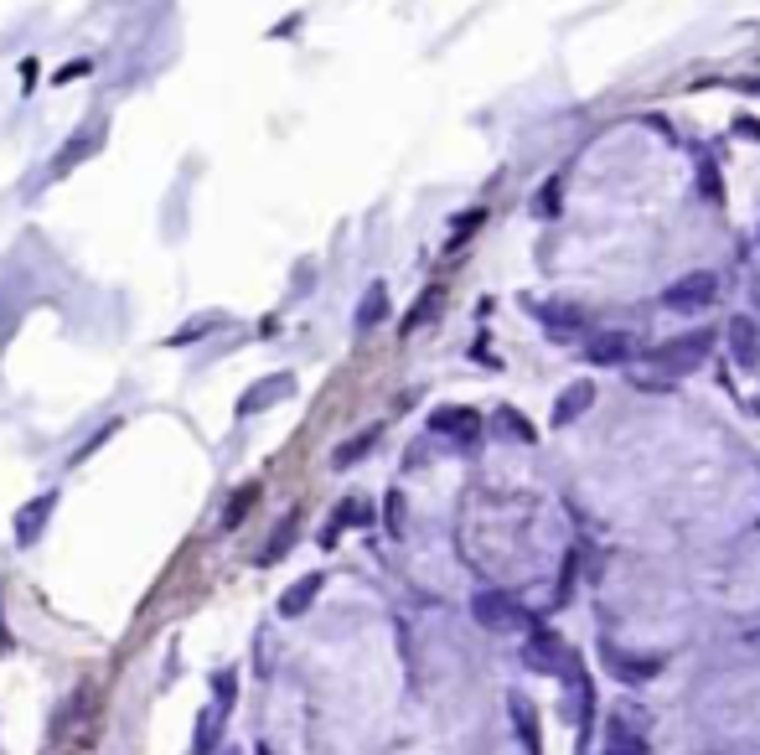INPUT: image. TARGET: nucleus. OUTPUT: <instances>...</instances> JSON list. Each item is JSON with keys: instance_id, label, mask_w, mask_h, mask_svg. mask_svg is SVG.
Here are the masks:
<instances>
[{"instance_id": "obj_1", "label": "nucleus", "mask_w": 760, "mask_h": 755, "mask_svg": "<svg viewBox=\"0 0 760 755\" xmlns=\"http://www.w3.org/2000/svg\"><path fill=\"white\" fill-rule=\"evenodd\" d=\"M709 352H714V331H688V337H673L667 347L652 352V368L662 378H688L709 362Z\"/></svg>"}, {"instance_id": "obj_2", "label": "nucleus", "mask_w": 760, "mask_h": 755, "mask_svg": "<svg viewBox=\"0 0 760 755\" xmlns=\"http://www.w3.org/2000/svg\"><path fill=\"white\" fill-rule=\"evenodd\" d=\"M657 300H662V311H673V316H698V311H709L719 300V275H709V269L678 275Z\"/></svg>"}, {"instance_id": "obj_3", "label": "nucleus", "mask_w": 760, "mask_h": 755, "mask_svg": "<svg viewBox=\"0 0 760 755\" xmlns=\"http://www.w3.org/2000/svg\"><path fill=\"white\" fill-rule=\"evenodd\" d=\"M471 616H476L486 631H518V626L528 621L523 606H518L507 590H476V595H471Z\"/></svg>"}, {"instance_id": "obj_4", "label": "nucleus", "mask_w": 760, "mask_h": 755, "mask_svg": "<svg viewBox=\"0 0 760 755\" xmlns=\"http://www.w3.org/2000/svg\"><path fill=\"white\" fill-rule=\"evenodd\" d=\"M528 668L569 678V673H574V652L554 637V631H533V637H528Z\"/></svg>"}, {"instance_id": "obj_5", "label": "nucleus", "mask_w": 760, "mask_h": 755, "mask_svg": "<svg viewBox=\"0 0 760 755\" xmlns=\"http://www.w3.org/2000/svg\"><path fill=\"white\" fill-rule=\"evenodd\" d=\"M631 337L626 331H590V342H585V357L595 362V368H621V362H631Z\"/></svg>"}, {"instance_id": "obj_6", "label": "nucleus", "mask_w": 760, "mask_h": 755, "mask_svg": "<svg viewBox=\"0 0 760 755\" xmlns=\"http://www.w3.org/2000/svg\"><path fill=\"white\" fill-rule=\"evenodd\" d=\"M533 316L554 331V337H574V331H585V311L574 306V300H533Z\"/></svg>"}, {"instance_id": "obj_7", "label": "nucleus", "mask_w": 760, "mask_h": 755, "mask_svg": "<svg viewBox=\"0 0 760 755\" xmlns=\"http://www.w3.org/2000/svg\"><path fill=\"white\" fill-rule=\"evenodd\" d=\"M430 430H435V435H445V440L471 445V440L481 435V414H476V409H455V404H450V409H435V414H430Z\"/></svg>"}, {"instance_id": "obj_8", "label": "nucleus", "mask_w": 760, "mask_h": 755, "mask_svg": "<svg viewBox=\"0 0 760 755\" xmlns=\"http://www.w3.org/2000/svg\"><path fill=\"white\" fill-rule=\"evenodd\" d=\"M52 507H57V492H42L37 502H26V507L16 512V543H21V549H32V543L42 538V528H47V518H52Z\"/></svg>"}, {"instance_id": "obj_9", "label": "nucleus", "mask_w": 760, "mask_h": 755, "mask_svg": "<svg viewBox=\"0 0 760 755\" xmlns=\"http://www.w3.org/2000/svg\"><path fill=\"white\" fill-rule=\"evenodd\" d=\"M295 394V378L290 373H275V378H264V383H254L249 394L238 399V414H259V409H269V404H280V399H290Z\"/></svg>"}, {"instance_id": "obj_10", "label": "nucleus", "mask_w": 760, "mask_h": 755, "mask_svg": "<svg viewBox=\"0 0 760 755\" xmlns=\"http://www.w3.org/2000/svg\"><path fill=\"white\" fill-rule=\"evenodd\" d=\"M724 337H729V352H735L740 368H755V362H760V326L750 316H735Z\"/></svg>"}, {"instance_id": "obj_11", "label": "nucleus", "mask_w": 760, "mask_h": 755, "mask_svg": "<svg viewBox=\"0 0 760 755\" xmlns=\"http://www.w3.org/2000/svg\"><path fill=\"white\" fill-rule=\"evenodd\" d=\"M590 404H595V383H590V378L569 383L564 394L554 399V425H574L580 414H590Z\"/></svg>"}, {"instance_id": "obj_12", "label": "nucleus", "mask_w": 760, "mask_h": 755, "mask_svg": "<svg viewBox=\"0 0 760 755\" xmlns=\"http://www.w3.org/2000/svg\"><path fill=\"white\" fill-rule=\"evenodd\" d=\"M321 585H326V575H306V580H295L285 595H280V616L285 621H295V616H306L311 606H316V595H321Z\"/></svg>"}, {"instance_id": "obj_13", "label": "nucleus", "mask_w": 760, "mask_h": 755, "mask_svg": "<svg viewBox=\"0 0 760 755\" xmlns=\"http://www.w3.org/2000/svg\"><path fill=\"white\" fill-rule=\"evenodd\" d=\"M223 724H228V709L212 704L197 724V735H192V755H218V740H223Z\"/></svg>"}, {"instance_id": "obj_14", "label": "nucleus", "mask_w": 760, "mask_h": 755, "mask_svg": "<svg viewBox=\"0 0 760 755\" xmlns=\"http://www.w3.org/2000/svg\"><path fill=\"white\" fill-rule=\"evenodd\" d=\"M378 435H383V430L373 425V430H362V435L342 440L337 450H331V466H337V471H352V466H357V461H362V456H368V450L378 445Z\"/></svg>"}, {"instance_id": "obj_15", "label": "nucleus", "mask_w": 760, "mask_h": 755, "mask_svg": "<svg viewBox=\"0 0 760 755\" xmlns=\"http://www.w3.org/2000/svg\"><path fill=\"white\" fill-rule=\"evenodd\" d=\"M295 533H300V512H285V523L269 533V543H264V554H259V564H275V559H285L290 549H295Z\"/></svg>"}, {"instance_id": "obj_16", "label": "nucleus", "mask_w": 760, "mask_h": 755, "mask_svg": "<svg viewBox=\"0 0 760 755\" xmlns=\"http://www.w3.org/2000/svg\"><path fill=\"white\" fill-rule=\"evenodd\" d=\"M383 316H388V290L373 285L368 295H362V306H357V331H373Z\"/></svg>"}, {"instance_id": "obj_17", "label": "nucleus", "mask_w": 760, "mask_h": 755, "mask_svg": "<svg viewBox=\"0 0 760 755\" xmlns=\"http://www.w3.org/2000/svg\"><path fill=\"white\" fill-rule=\"evenodd\" d=\"M99 145H104V135H99V130H88V135H83L78 145H68V150H63V156H57V166H52V176H68V166H78V161H88V156H94V150H99Z\"/></svg>"}, {"instance_id": "obj_18", "label": "nucleus", "mask_w": 760, "mask_h": 755, "mask_svg": "<svg viewBox=\"0 0 760 755\" xmlns=\"http://www.w3.org/2000/svg\"><path fill=\"white\" fill-rule=\"evenodd\" d=\"M254 502H259V481H249V487H238L233 497H228V512H223V528H238L243 518L254 512Z\"/></svg>"}, {"instance_id": "obj_19", "label": "nucleus", "mask_w": 760, "mask_h": 755, "mask_svg": "<svg viewBox=\"0 0 760 755\" xmlns=\"http://www.w3.org/2000/svg\"><path fill=\"white\" fill-rule=\"evenodd\" d=\"M218 326H228V316L223 311H212V316H202V321H187L171 337V347H187V342H197V337H207V331H218Z\"/></svg>"}, {"instance_id": "obj_20", "label": "nucleus", "mask_w": 760, "mask_h": 755, "mask_svg": "<svg viewBox=\"0 0 760 755\" xmlns=\"http://www.w3.org/2000/svg\"><path fill=\"white\" fill-rule=\"evenodd\" d=\"M512 714H518V730H523L528 750L538 755V730H533V709H528V699H512Z\"/></svg>"}, {"instance_id": "obj_21", "label": "nucleus", "mask_w": 760, "mask_h": 755, "mask_svg": "<svg viewBox=\"0 0 760 755\" xmlns=\"http://www.w3.org/2000/svg\"><path fill=\"white\" fill-rule=\"evenodd\" d=\"M497 430H502V435H518V440H533V430L523 425L518 409H497Z\"/></svg>"}, {"instance_id": "obj_22", "label": "nucleus", "mask_w": 760, "mask_h": 755, "mask_svg": "<svg viewBox=\"0 0 760 755\" xmlns=\"http://www.w3.org/2000/svg\"><path fill=\"white\" fill-rule=\"evenodd\" d=\"M233 688H238V678H233V673H218V678H212V704L233 709Z\"/></svg>"}, {"instance_id": "obj_23", "label": "nucleus", "mask_w": 760, "mask_h": 755, "mask_svg": "<svg viewBox=\"0 0 760 755\" xmlns=\"http://www.w3.org/2000/svg\"><path fill=\"white\" fill-rule=\"evenodd\" d=\"M435 300H440V290H430V295H424V300H419V306L409 311V321H404V331H414V326H419L424 316H430V311H435Z\"/></svg>"}, {"instance_id": "obj_24", "label": "nucleus", "mask_w": 760, "mask_h": 755, "mask_svg": "<svg viewBox=\"0 0 760 755\" xmlns=\"http://www.w3.org/2000/svg\"><path fill=\"white\" fill-rule=\"evenodd\" d=\"M605 755H642V745H636V740H621V730H616V740L605 745Z\"/></svg>"}, {"instance_id": "obj_25", "label": "nucleus", "mask_w": 760, "mask_h": 755, "mask_svg": "<svg viewBox=\"0 0 760 755\" xmlns=\"http://www.w3.org/2000/svg\"><path fill=\"white\" fill-rule=\"evenodd\" d=\"M78 73H88V63H68V68H57V83H73Z\"/></svg>"}]
</instances>
